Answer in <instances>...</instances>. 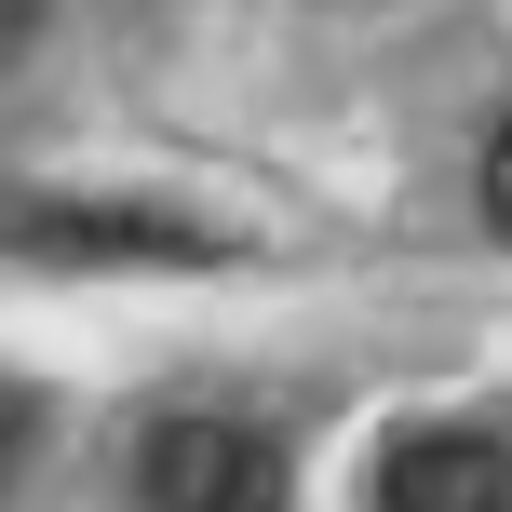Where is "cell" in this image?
Returning <instances> with one entry per match:
<instances>
[{
    "label": "cell",
    "instance_id": "6da1fadb",
    "mask_svg": "<svg viewBox=\"0 0 512 512\" xmlns=\"http://www.w3.org/2000/svg\"><path fill=\"white\" fill-rule=\"evenodd\" d=\"M0 256H54V270H189L216 230L162 203H95V189H0Z\"/></svg>",
    "mask_w": 512,
    "mask_h": 512
},
{
    "label": "cell",
    "instance_id": "7a4b0ae2",
    "mask_svg": "<svg viewBox=\"0 0 512 512\" xmlns=\"http://www.w3.org/2000/svg\"><path fill=\"white\" fill-rule=\"evenodd\" d=\"M135 499L149 512H283L297 499V472H283V445L256 432V418H149V445H135Z\"/></svg>",
    "mask_w": 512,
    "mask_h": 512
},
{
    "label": "cell",
    "instance_id": "3957f363",
    "mask_svg": "<svg viewBox=\"0 0 512 512\" xmlns=\"http://www.w3.org/2000/svg\"><path fill=\"white\" fill-rule=\"evenodd\" d=\"M378 512H512V459H499V418H432L378 459Z\"/></svg>",
    "mask_w": 512,
    "mask_h": 512
}]
</instances>
